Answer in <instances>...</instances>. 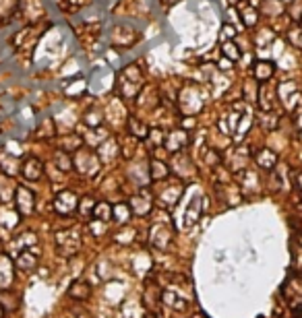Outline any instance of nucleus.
<instances>
[{"label": "nucleus", "mask_w": 302, "mask_h": 318, "mask_svg": "<svg viewBox=\"0 0 302 318\" xmlns=\"http://www.w3.org/2000/svg\"><path fill=\"white\" fill-rule=\"evenodd\" d=\"M154 203H156V196L151 194L149 188H139V190L133 192L131 198H129L131 211H133V215H137V217H145V215H149L151 209H154Z\"/></svg>", "instance_id": "obj_7"}, {"label": "nucleus", "mask_w": 302, "mask_h": 318, "mask_svg": "<svg viewBox=\"0 0 302 318\" xmlns=\"http://www.w3.org/2000/svg\"><path fill=\"white\" fill-rule=\"evenodd\" d=\"M141 29L131 23H114L108 31L110 46L116 50H131L141 42Z\"/></svg>", "instance_id": "obj_2"}, {"label": "nucleus", "mask_w": 302, "mask_h": 318, "mask_svg": "<svg viewBox=\"0 0 302 318\" xmlns=\"http://www.w3.org/2000/svg\"><path fill=\"white\" fill-rule=\"evenodd\" d=\"M19 219H21V213L15 209V205H13V207L0 205V227H3V229H13V227H17Z\"/></svg>", "instance_id": "obj_23"}, {"label": "nucleus", "mask_w": 302, "mask_h": 318, "mask_svg": "<svg viewBox=\"0 0 302 318\" xmlns=\"http://www.w3.org/2000/svg\"><path fill=\"white\" fill-rule=\"evenodd\" d=\"M186 145H188V130H184V128H172V130L166 132L164 147H166L168 153H180L182 149H186Z\"/></svg>", "instance_id": "obj_15"}, {"label": "nucleus", "mask_w": 302, "mask_h": 318, "mask_svg": "<svg viewBox=\"0 0 302 318\" xmlns=\"http://www.w3.org/2000/svg\"><path fill=\"white\" fill-rule=\"evenodd\" d=\"M170 174H172V170L164 159H160L156 155L149 157V178H151V182H164V180L170 178Z\"/></svg>", "instance_id": "obj_18"}, {"label": "nucleus", "mask_w": 302, "mask_h": 318, "mask_svg": "<svg viewBox=\"0 0 302 318\" xmlns=\"http://www.w3.org/2000/svg\"><path fill=\"white\" fill-rule=\"evenodd\" d=\"M81 231L77 227H68L56 233V250L60 256H74L81 248Z\"/></svg>", "instance_id": "obj_5"}, {"label": "nucleus", "mask_w": 302, "mask_h": 318, "mask_svg": "<svg viewBox=\"0 0 302 318\" xmlns=\"http://www.w3.org/2000/svg\"><path fill=\"white\" fill-rule=\"evenodd\" d=\"M56 137V126H54V120L52 118H44V120L35 126L33 130V139L35 141H48V139H54Z\"/></svg>", "instance_id": "obj_24"}, {"label": "nucleus", "mask_w": 302, "mask_h": 318, "mask_svg": "<svg viewBox=\"0 0 302 318\" xmlns=\"http://www.w3.org/2000/svg\"><path fill=\"white\" fill-rule=\"evenodd\" d=\"M162 302L170 308V310H184L188 306V298L182 294V289H174V285H168L162 292Z\"/></svg>", "instance_id": "obj_17"}, {"label": "nucleus", "mask_w": 302, "mask_h": 318, "mask_svg": "<svg viewBox=\"0 0 302 318\" xmlns=\"http://www.w3.org/2000/svg\"><path fill=\"white\" fill-rule=\"evenodd\" d=\"M195 318H207V316H205V314H199V316H195Z\"/></svg>", "instance_id": "obj_38"}, {"label": "nucleus", "mask_w": 302, "mask_h": 318, "mask_svg": "<svg viewBox=\"0 0 302 318\" xmlns=\"http://www.w3.org/2000/svg\"><path fill=\"white\" fill-rule=\"evenodd\" d=\"M137 145H139V139L133 137V135H127V137L122 139V143H120V157H124V159H133V157H135V149H137Z\"/></svg>", "instance_id": "obj_28"}, {"label": "nucleus", "mask_w": 302, "mask_h": 318, "mask_svg": "<svg viewBox=\"0 0 302 318\" xmlns=\"http://www.w3.org/2000/svg\"><path fill=\"white\" fill-rule=\"evenodd\" d=\"M143 318H160V316H156V314H151V312H147Z\"/></svg>", "instance_id": "obj_36"}, {"label": "nucleus", "mask_w": 302, "mask_h": 318, "mask_svg": "<svg viewBox=\"0 0 302 318\" xmlns=\"http://www.w3.org/2000/svg\"><path fill=\"white\" fill-rule=\"evenodd\" d=\"M15 258L9 254H0V292H9L15 281Z\"/></svg>", "instance_id": "obj_14"}, {"label": "nucleus", "mask_w": 302, "mask_h": 318, "mask_svg": "<svg viewBox=\"0 0 302 318\" xmlns=\"http://www.w3.org/2000/svg\"><path fill=\"white\" fill-rule=\"evenodd\" d=\"M72 164H74V172L81 174V178H95L102 170V159H99L97 151L87 145L74 151Z\"/></svg>", "instance_id": "obj_4"}, {"label": "nucleus", "mask_w": 302, "mask_h": 318, "mask_svg": "<svg viewBox=\"0 0 302 318\" xmlns=\"http://www.w3.org/2000/svg\"><path fill=\"white\" fill-rule=\"evenodd\" d=\"M93 5V0H58L56 7L62 15L72 17V15H79L81 11H85L87 7Z\"/></svg>", "instance_id": "obj_20"}, {"label": "nucleus", "mask_w": 302, "mask_h": 318, "mask_svg": "<svg viewBox=\"0 0 302 318\" xmlns=\"http://www.w3.org/2000/svg\"><path fill=\"white\" fill-rule=\"evenodd\" d=\"M184 194V184L180 180H164V190L158 192V201L162 203V207L166 209H174L178 203H180V198Z\"/></svg>", "instance_id": "obj_8"}, {"label": "nucleus", "mask_w": 302, "mask_h": 318, "mask_svg": "<svg viewBox=\"0 0 302 318\" xmlns=\"http://www.w3.org/2000/svg\"><path fill=\"white\" fill-rule=\"evenodd\" d=\"M40 262V250H31V248H25L21 252L15 254V264L19 271H33Z\"/></svg>", "instance_id": "obj_19"}, {"label": "nucleus", "mask_w": 302, "mask_h": 318, "mask_svg": "<svg viewBox=\"0 0 302 318\" xmlns=\"http://www.w3.org/2000/svg\"><path fill=\"white\" fill-rule=\"evenodd\" d=\"M21 176L27 180V182H40L44 178V172H46V166L40 157L35 155H27L23 162H21Z\"/></svg>", "instance_id": "obj_13"}, {"label": "nucleus", "mask_w": 302, "mask_h": 318, "mask_svg": "<svg viewBox=\"0 0 302 318\" xmlns=\"http://www.w3.org/2000/svg\"><path fill=\"white\" fill-rule=\"evenodd\" d=\"M271 72H273V64H269V62H265V60H259V62L255 64V76L261 78V81L269 78Z\"/></svg>", "instance_id": "obj_32"}, {"label": "nucleus", "mask_w": 302, "mask_h": 318, "mask_svg": "<svg viewBox=\"0 0 302 318\" xmlns=\"http://www.w3.org/2000/svg\"><path fill=\"white\" fill-rule=\"evenodd\" d=\"M145 87V68L141 62L127 64L114 76V91L124 101H135Z\"/></svg>", "instance_id": "obj_1"}, {"label": "nucleus", "mask_w": 302, "mask_h": 318, "mask_svg": "<svg viewBox=\"0 0 302 318\" xmlns=\"http://www.w3.org/2000/svg\"><path fill=\"white\" fill-rule=\"evenodd\" d=\"M104 120H106V114L99 108H87L81 114V124L85 128H99L104 124Z\"/></svg>", "instance_id": "obj_21"}, {"label": "nucleus", "mask_w": 302, "mask_h": 318, "mask_svg": "<svg viewBox=\"0 0 302 318\" xmlns=\"http://www.w3.org/2000/svg\"><path fill=\"white\" fill-rule=\"evenodd\" d=\"M42 35H44V25H37V23L25 25L19 31H15V35L11 37V48L21 56H29Z\"/></svg>", "instance_id": "obj_3"}, {"label": "nucleus", "mask_w": 302, "mask_h": 318, "mask_svg": "<svg viewBox=\"0 0 302 318\" xmlns=\"http://www.w3.org/2000/svg\"><path fill=\"white\" fill-rule=\"evenodd\" d=\"M44 0H19L17 5V17L23 19L27 25H33L40 19H44Z\"/></svg>", "instance_id": "obj_10"}, {"label": "nucleus", "mask_w": 302, "mask_h": 318, "mask_svg": "<svg viewBox=\"0 0 302 318\" xmlns=\"http://www.w3.org/2000/svg\"><path fill=\"white\" fill-rule=\"evenodd\" d=\"M72 33H74V37L79 39V44L85 50H91L99 42V37H102V23H97V21H83V23L72 27Z\"/></svg>", "instance_id": "obj_6"}, {"label": "nucleus", "mask_w": 302, "mask_h": 318, "mask_svg": "<svg viewBox=\"0 0 302 318\" xmlns=\"http://www.w3.org/2000/svg\"><path fill=\"white\" fill-rule=\"evenodd\" d=\"M127 126H129V135L137 137L139 141H145V137L149 135V128H151V126H147V122L141 120L139 116H129L127 118Z\"/></svg>", "instance_id": "obj_25"}, {"label": "nucleus", "mask_w": 302, "mask_h": 318, "mask_svg": "<svg viewBox=\"0 0 302 318\" xmlns=\"http://www.w3.org/2000/svg\"><path fill=\"white\" fill-rule=\"evenodd\" d=\"M13 205L21 213V217H27L35 211V192L23 184H17L15 196H13Z\"/></svg>", "instance_id": "obj_12"}, {"label": "nucleus", "mask_w": 302, "mask_h": 318, "mask_svg": "<svg viewBox=\"0 0 302 318\" xmlns=\"http://www.w3.org/2000/svg\"><path fill=\"white\" fill-rule=\"evenodd\" d=\"M66 296L72 298V300H77V302H87L91 298V285L87 281L77 279V281H72L70 287L66 289Z\"/></svg>", "instance_id": "obj_22"}, {"label": "nucleus", "mask_w": 302, "mask_h": 318, "mask_svg": "<svg viewBox=\"0 0 302 318\" xmlns=\"http://www.w3.org/2000/svg\"><path fill=\"white\" fill-rule=\"evenodd\" d=\"M13 244H15V254H17V252H21V250H25V248L37 246V235L31 233V231H27V233L15 237V242H13Z\"/></svg>", "instance_id": "obj_29"}, {"label": "nucleus", "mask_w": 302, "mask_h": 318, "mask_svg": "<svg viewBox=\"0 0 302 318\" xmlns=\"http://www.w3.org/2000/svg\"><path fill=\"white\" fill-rule=\"evenodd\" d=\"M133 217V211H131V205L129 203H118L112 207V221L116 225H127Z\"/></svg>", "instance_id": "obj_27"}, {"label": "nucleus", "mask_w": 302, "mask_h": 318, "mask_svg": "<svg viewBox=\"0 0 302 318\" xmlns=\"http://www.w3.org/2000/svg\"><path fill=\"white\" fill-rule=\"evenodd\" d=\"M160 3H162L164 7H168V9H170V7H174V5H178V3H180V0H160Z\"/></svg>", "instance_id": "obj_35"}, {"label": "nucleus", "mask_w": 302, "mask_h": 318, "mask_svg": "<svg viewBox=\"0 0 302 318\" xmlns=\"http://www.w3.org/2000/svg\"><path fill=\"white\" fill-rule=\"evenodd\" d=\"M79 198L81 196L74 190H70V188H64V190L56 192V196H54V211L58 215H62V217L72 215L74 211H77V207H79Z\"/></svg>", "instance_id": "obj_9"}, {"label": "nucleus", "mask_w": 302, "mask_h": 318, "mask_svg": "<svg viewBox=\"0 0 302 318\" xmlns=\"http://www.w3.org/2000/svg\"><path fill=\"white\" fill-rule=\"evenodd\" d=\"M95 151H97V155L102 159V164H110V162H114V159L120 155V143H118V139H114L110 135L104 143H99L95 147Z\"/></svg>", "instance_id": "obj_16"}, {"label": "nucleus", "mask_w": 302, "mask_h": 318, "mask_svg": "<svg viewBox=\"0 0 302 318\" xmlns=\"http://www.w3.org/2000/svg\"><path fill=\"white\" fill-rule=\"evenodd\" d=\"M95 198L91 196V194H85V196H81L79 198V207H77V211H79V215L81 217H91L93 215V207H95Z\"/></svg>", "instance_id": "obj_30"}, {"label": "nucleus", "mask_w": 302, "mask_h": 318, "mask_svg": "<svg viewBox=\"0 0 302 318\" xmlns=\"http://www.w3.org/2000/svg\"><path fill=\"white\" fill-rule=\"evenodd\" d=\"M93 219H99V221H112V205L110 203H106V201H102V203H95V207H93V215H91Z\"/></svg>", "instance_id": "obj_31"}, {"label": "nucleus", "mask_w": 302, "mask_h": 318, "mask_svg": "<svg viewBox=\"0 0 302 318\" xmlns=\"http://www.w3.org/2000/svg\"><path fill=\"white\" fill-rule=\"evenodd\" d=\"M221 52H223L225 56H230L232 62L238 60V56H240V52H238V48H236L234 42H225V44H221Z\"/></svg>", "instance_id": "obj_33"}, {"label": "nucleus", "mask_w": 302, "mask_h": 318, "mask_svg": "<svg viewBox=\"0 0 302 318\" xmlns=\"http://www.w3.org/2000/svg\"><path fill=\"white\" fill-rule=\"evenodd\" d=\"M5 316V310H3V304H0V318H3Z\"/></svg>", "instance_id": "obj_37"}, {"label": "nucleus", "mask_w": 302, "mask_h": 318, "mask_svg": "<svg viewBox=\"0 0 302 318\" xmlns=\"http://www.w3.org/2000/svg\"><path fill=\"white\" fill-rule=\"evenodd\" d=\"M172 237H174V229L170 227V223H162V221L151 223V227H149V244L151 246L166 250L172 244Z\"/></svg>", "instance_id": "obj_11"}, {"label": "nucleus", "mask_w": 302, "mask_h": 318, "mask_svg": "<svg viewBox=\"0 0 302 318\" xmlns=\"http://www.w3.org/2000/svg\"><path fill=\"white\" fill-rule=\"evenodd\" d=\"M52 162H54V166L58 168V172H62V174H68V172H72V170H74L72 157H70V153H68V151H64V149H56V151H54Z\"/></svg>", "instance_id": "obj_26"}, {"label": "nucleus", "mask_w": 302, "mask_h": 318, "mask_svg": "<svg viewBox=\"0 0 302 318\" xmlns=\"http://www.w3.org/2000/svg\"><path fill=\"white\" fill-rule=\"evenodd\" d=\"M269 157H275V155H273V153H269V151H261V153L257 155L259 166H263V168H271L275 162H269Z\"/></svg>", "instance_id": "obj_34"}]
</instances>
